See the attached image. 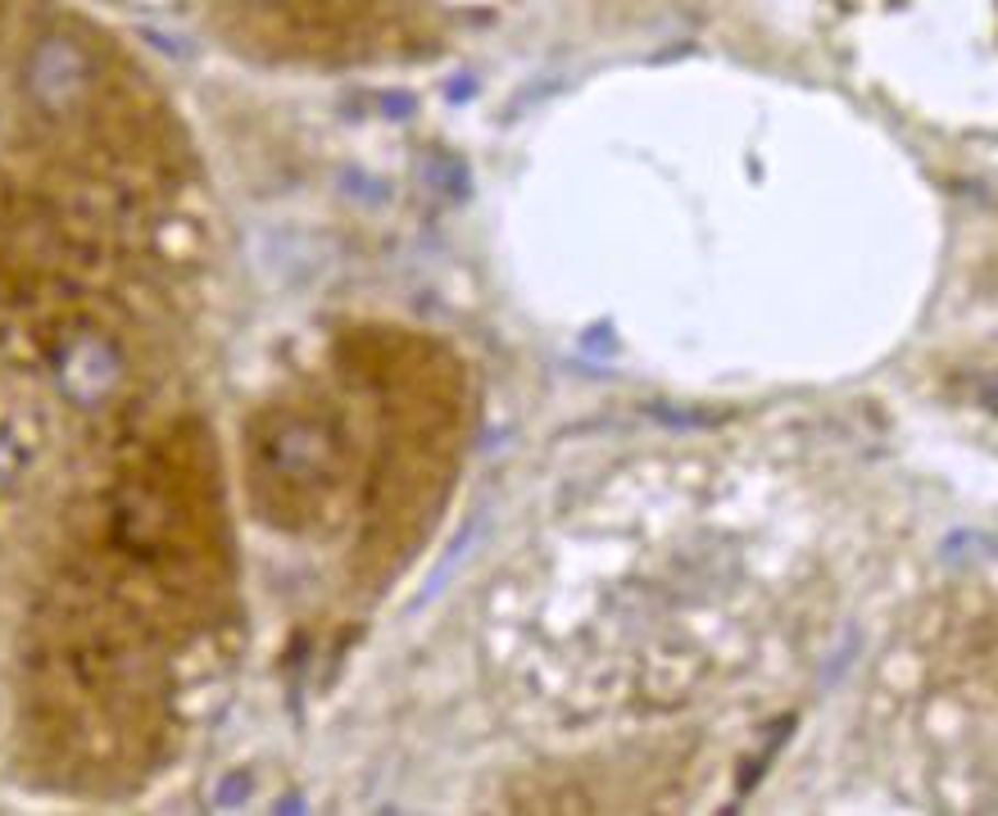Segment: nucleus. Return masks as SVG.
<instances>
[{
    "instance_id": "f257e3e1",
    "label": "nucleus",
    "mask_w": 998,
    "mask_h": 816,
    "mask_svg": "<svg viewBox=\"0 0 998 816\" xmlns=\"http://www.w3.org/2000/svg\"><path fill=\"white\" fill-rule=\"evenodd\" d=\"M350 372L368 386L377 450L368 458L363 513L368 554L395 567L431 526L454 476L463 440V377L445 350L405 331H368L350 340Z\"/></svg>"
},
{
    "instance_id": "f03ea898",
    "label": "nucleus",
    "mask_w": 998,
    "mask_h": 816,
    "mask_svg": "<svg viewBox=\"0 0 998 816\" xmlns=\"http://www.w3.org/2000/svg\"><path fill=\"white\" fill-rule=\"evenodd\" d=\"M359 435L341 408L291 399L269 408L250 431V490L277 526L314 531L337 522L359 490Z\"/></svg>"
}]
</instances>
